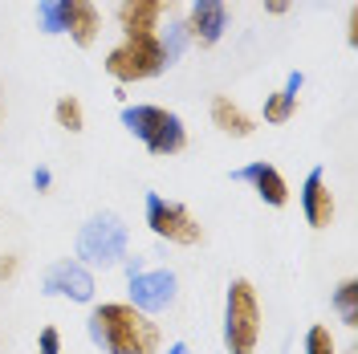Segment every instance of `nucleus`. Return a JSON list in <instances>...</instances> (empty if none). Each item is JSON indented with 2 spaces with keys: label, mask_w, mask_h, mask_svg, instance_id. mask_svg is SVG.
<instances>
[{
  "label": "nucleus",
  "mask_w": 358,
  "mask_h": 354,
  "mask_svg": "<svg viewBox=\"0 0 358 354\" xmlns=\"http://www.w3.org/2000/svg\"><path fill=\"white\" fill-rule=\"evenodd\" d=\"M53 118H57V127L69 134H78V131H86V106L73 98V94H62L57 98V106H53Z\"/></svg>",
  "instance_id": "nucleus-17"
},
{
  "label": "nucleus",
  "mask_w": 358,
  "mask_h": 354,
  "mask_svg": "<svg viewBox=\"0 0 358 354\" xmlns=\"http://www.w3.org/2000/svg\"><path fill=\"white\" fill-rule=\"evenodd\" d=\"M159 354H192V346H187V342H171L167 351H159Z\"/></svg>",
  "instance_id": "nucleus-27"
},
{
  "label": "nucleus",
  "mask_w": 358,
  "mask_h": 354,
  "mask_svg": "<svg viewBox=\"0 0 358 354\" xmlns=\"http://www.w3.org/2000/svg\"><path fill=\"white\" fill-rule=\"evenodd\" d=\"M159 45H163V57H167V66H176L179 57H183V49H187V29H183V21H171L167 24V33L159 37Z\"/></svg>",
  "instance_id": "nucleus-19"
},
{
  "label": "nucleus",
  "mask_w": 358,
  "mask_h": 354,
  "mask_svg": "<svg viewBox=\"0 0 358 354\" xmlns=\"http://www.w3.org/2000/svg\"><path fill=\"white\" fill-rule=\"evenodd\" d=\"M261 4H265L268 17H285V13L293 8V0H261Z\"/></svg>",
  "instance_id": "nucleus-23"
},
{
  "label": "nucleus",
  "mask_w": 358,
  "mask_h": 354,
  "mask_svg": "<svg viewBox=\"0 0 358 354\" xmlns=\"http://www.w3.org/2000/svg\"><path fill=\"white\" fill-rule=\"evenodd\" d=\"M49 183H53L49 167H37V171H33V187H37V192H49Z\"/></svg>",
  "instance_id": "nucleus-26"
},
{
  "label": "nucleus",
  "mask_w": 358,
  "mask_h": 354,
  "mask_svg": "<svg viewBox=\"0 0 358 354\" xmlns=\"http://www.w3.org/2000/svg\"><path fill=\"white\" fill-rule=\"evenodd\" d=\"M37 24H41V33H49V37L66 33V0H41L37 4Z\"/></svg>",
  "instance_id": "nucleus-18"
},
{
  "label": "nucleus",
  "mask_w": 358,
  "mask_h": 354,
  "mask_svg": "<svg viewBox=\"0 0 358 354\" xmlns=\"http://www.w3.org/2000/svg\"><path fill=\"white\" fill-rule=\"evenodd\" d=\"M131 253V228L114 212H98L78 232V261L86 269H118Z\"/></svg>",
  "instance_id": "nucleus-4"
},
{
  "label": "nucleus",
  "mask_w": 358,
  "mask_h": 354,
  "mask_svg": "<svg viewBox=\"0 0 358 354\" xmlns=\"http://www.w3.org/2000/svg\"><path fill=\"white\" fill-rule=\"evenodd\" d=\"M122 127L151 151V155H179L187 147V127L176 111L167 106H155V102H134V106H122Z\"/></svg>",
  "instance_id": "nucleus-3"
},
{
  "label": "nucleus",
  "mask_w": 358,
  "mask_h": 354,
  "mask_svg": "<svg viewBox=\"0 0 358 354\" xmlns=\"http://www.w3.org/2000/svg\"><path fill=\"white\" fill-rule=\"evenodd\" d=\"M37 354H62V330L57 326H45L37 334Z\"/></svg>",
  "instance_id": "nucleus-21"
},
{
  "label": "nucleus",
  "mask_w": 358,
  "mask_h": 354,
  "mask_svg": "<svg viewBox=\"0 0 358 354\" xmlns=\"http://www.w3.org/2000/svg\"><path fill=\"white\" fill-rule=\"evenodd\" d=\"M212 127L228 139H248V134L257 131V122H252V114L241 106V102H232L228 94H216L212 98Z\"/></svg>",
  "instance_id": "nucleus-14"
},
{
  "label": "nucleus",
  "mask_w": 358,
  "mask_h": 354,
  "mask_svg": "<svg viewBox=\"0 0 358 354\" xmlns=\"http://www.w3.org/2000/svg\"><path fill=\"white\" fill-rule=\"evenodd\" d=\"M293 114H297V94H289V90H273V94L265 98L261 118H265L268 127H281V122H289Z\"/></svg>",
  "instance_id": "nucleus-16"
},
{
  "label": "nucleus",
  "mask_w": 358,
  "mask_h": 354,
  "mask_svg": "<svg viewBox=\"0 0 358 354\" xmlns=\"http://www.w3.org/2000/svg\"><path fill=\"white\" fill-rule=\"evenodd\" d=\"M232 179H236V183H248V187L257 192V199L268 204V208H285V204H289V183H285V176H281L273 163H265V159L245 163L241 171H232Z\"/></svg>",
  "instance_id": "nucleus-11"
},
{
  "label": "nucleus",
  "mask_w": 358,
  "mask_h": 354,
  "mask_svg": "<svg viewBox=\"0 0 358 354\" xmlns=\"http://www.w3.org/2000/svg\"><path fill=\"white\" fill-rule=\"evenodd\" d=\"M301 216H306V224L310 228H330L338 216V199L334 192H330V179H326V171L322 167H313L310 176H306V183H301Z\"/></svg>",
  "instance_id": "nucleus-10"
},
{
  "label": "nucleus",
  "mask_w": 358,
  "mask_h": 354,
  "mask_svg": "<svg viewBox=\"0 0 358 354\" xmlns=\"http://www.w3.org/2000/svg\"><path fill=\"white\" fill-rule=\"evenodd\" d=\"M66 33L78 49H90L102 37V13L94 0H66Z\"/></svg>",
  "instance_id": "nucleus-13"
},
{
  "label": "nucleus",
  "mask_w": 358,
  "mask_h": 354,
  "mask_svg": "<svg viewBox=\"0 0 358 354\" xmlns=\"http://www.w3.org/2000/svg\"><path fill=\"white\" fill-rule=\"evenodd\" d=\"M21 273V257L17 253H0V281H13Z\"/></svg>",
  "instance_id": "nucleus-22"
},
{
  "label": "nucleus",
  "mask_w": 358,
  "mask_h": 354,
  "mask_svg": "<svg viewBox=\"0 0 358 354\" xmlns=\"http://www.w3.org/2000/svg\"><path fill=\"white\" fill-rule=\"evenodd\" d=\"M301 86H306V73H301V69H293L289 78H285V86H281V90H289V94H301Z\"/></svg>",
  "instance_id": "nucleus-25"
},
{
  "label": "nucleus",
  "mask_w": 358,
  "mask_h": 354,
  "mask_svg": "<svg viewBox=\"0 0 358 354\" xmlns=\"http://www.w3.org/2000/svg\"><path fill=\"white\" fill-rule=\"evenodd\" d=\"M346 45L350 49L358 45V8H350V17H346Z\"/></svg>",
  "instance_id": "nucleus-24"
},
{
  "label": "nucleus",
  "mask_w": 358,
  "mask_h": 354,
  "mask_svg": "<svg viewBox=\"0 0 358 354\" xmlns=\"http://www.w3.org/2000/svg\"><path fill=\"white\" fill-rule=\"evenodd\" d=\"M183 29H187V41L196 45V49L220 45V37L228 33V8H224V0H187Z\"/></svg>",
  "instance_id": "nucleus-9"
},
{
  "label": "nucleus",
  "mask_w": 358,
  "mask_h": 354,
  "mask_svg": "<svg viewBox=\"0 0 358 354\" xmlns=\"http://www.w3.org/2000/svg\"><path fill=\"white\" fill-rule=\"evenodd\" d=\"M41 289L49 297H66V302L90 306L94 293H98V281H94V269H86L78 257H66V261H53L41 273Z\"/></svg>",
  "instance_id": "nucleus-8"
},
{
  "label": "nucleus",
  "mask_w": 358,
  "mask_h": 354,
  "mask_svg": "<svg viewBox=\"0 0 358 354\" xmlns=\"http://www.w3.org/2000/svg\"><path fill=\"white\" fill-rule=\"evenodd\" d=\"M301 351L306 354H338V338H334V330L330 326H310L306 330V342H301Z\"/></svg>",
  "instance_id": "nucleus-20"
},
{
  "label": "nucleus",
  "mask_w": 358,
  "mask_h": 354,
  "mask_svg": "<svg viewBox=\"0 0 358 354\" xmlns=\"http://www.w3.org/2000/svg\"><path fill=\"white\" fill-rule=\"evenodd\" d=\"M86 334L98 351L106 354H159L163 351V330L155 318L134 310L131 302H98L90 306Z\"/></svg>",
  "instance_id": "nucleus-1"
},
{
  "label": "nucleus",
  "mask_w": 358,
  "mask_h": 354,
  "mask_svg": "<svg viewBox=\"0 0 358 354\" xmlns=\"http://www.w3.org/2000/svg\"><path fill=\"white\" fill-rule=\"evenodd\" d=\"M163 69H171V66H167V57H163L159 33L155 37H122V41L106 53V73H110L114 82H122V86L151 82Z\"/></svg>",
  "instance_id": "nucleus-5"
},
{
  "label": "nucleus",
  "mask_w": 358,
  "mask_h": 354,
  "mask_svg": "<svg viewBox=\"0 0 358 354\" xmlns=\"http://www.w3.org/2000/svg\"><path fill=\"white\" fill-rule=\"evenodd\" d=\"M147 228L155 232L159 241L179 244V248H196L203 241V224L183 208L176 199H163V196H147Z\"/></svg>",
  "instance_id": "nucleus-6"
},
{
  "label": "nucleus",
  "mask_w": 358,
  "mask_h": 354,
  "mask_svg": "<svg viewBox=\"0 0 358 354\" xmlns=\"http://www.w3.org/2000/svg\"><path fill=\"white\" fill-rule=\"evenodd\" d=\"M334 313L342 318V326H346V330H355V326H358V281H355V277L338 281V289H334Z\"/></svg>",
  "instance_id": "nucleus-15"
},
{
  "label": "nucleus",
  "mask_w": 358,
  "mask_h": 354,
  "mask_svg": "<svg viewBox=\"0 0 358 354\" xmlns=\"http://www.w3.org/2000/svg\"><path fill=\"white\" fill-rule=\"evenodd\" d=\"M265 330V310H261V293L248 277H232L224 293V318H220V338L224 354H257Z\"/></svg>",
  "instance_id": "nucleus-2"
},
{
  "label": "nucleus",
  "mask_w": 358,
  "mask_h": 354,
  "mask_svg": "<svg viewBox=\"0 0 358 354\" xmlns=\"http://www.w3.org/2000/svg\"><path fill=\"white\" fill-rule=\"evenodd\" d=\"M163 0H122L118 4V29L122 37H155L163 21Z\"/></svg>",
  "instance_id": "nucleus-12"
},
{
  "label": "nucleus",
  "mask_w": 358,
  "mask_h": 354,
  "mask_svg": "<svg viewBox=\"0 0 358 354\" xmlns=\"http://www.w3.org/2000/svg\"><path fill=\"white\" fill-rule=\"evenodd\" d=\"M127 302H131L134 310H143L147 318H159V313H167L176 306L179 297V281L171 269H131V281H127Z\"/></svg>",
  "instance_id": "nucleus-7"
}]
</instances>
